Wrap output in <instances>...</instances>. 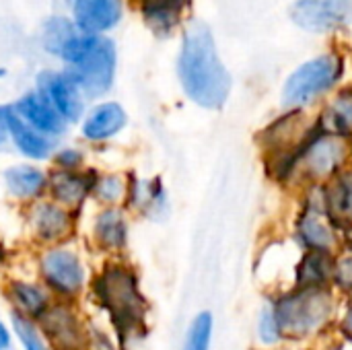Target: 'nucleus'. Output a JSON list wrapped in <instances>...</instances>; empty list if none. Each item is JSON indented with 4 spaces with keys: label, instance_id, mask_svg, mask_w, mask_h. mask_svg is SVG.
<instances>
[{
    "label": "nucleus",
    "instance_id": "obj_1",
    "mask_svg": "<svg viewBox=\"0 0 352 350\" xmlns=\"http://www.w3.org/2000/svg\"><path fill=\"white\" fill-rule=\"evenodd\" d=\"M177 74L186 95L206 109L225 105L231 93V76L223 66L212 33L206 25L194 23L182 43Z\"/></svg>",
    "mask_w": 352,
    "mask_h": 350
},
{
    "label": "nucleus",
    "instance_id": "obj_2",
    "mask_svg": "<svg viewBox=\"0 0 352 350\" xmlns=\"http://www.w3.org/2000/svg\"><path fill=\"white\" fill-rule=\"evenodd\" d=\"M91 289L99 307L109 316L120 344L144 332L146 299L140 291L138 276L128 264L107 262L95 274Z\"/></svg>",
    "mask_w": 352,
    "mask_h": 350
},
{
    "label": "nucleus",
    "instance_id": "obj_3",
    "mask_svg": "<svg viewBox=\"0 0 352 350\" xmlns=\"http://www.w3.org/2000/svg\"><path fill=\"white\" fill-rule=\"evenodd\" d=\"M283 336L303 338L320 332L334 314V299L328 289H299L274 305Z\"/></svg>",
    "mask_w": 352,
    "mask_h": 350
},
{
    "label": "nucleus",
    "instance_id": "obj_4",
    "mask_svg": "<svg viewBox=\"0 0 352 350\" xmlns=\"http://www.w3.org/2000/svg\"><path fill=\"white\" fill-rule=\"evenodd\" d=\"M316 136L318 134L314 126L301 113H291L274 122L264 134V149L270 155L268 165L274 171L289 175L291 171H295L301 153Z\"/></svg>",
    "mask_w": 352,
    "mask_h": 350
},
{
    "label": "nucleus",
    "instance_id": "obj_5",
    "mask_svg": "<svg viewBox=\"0 0 352 350\" xmlns=\"http://www.w3.org/2000/svg\"><path fill=\"white\" fill-rule=\"evenodd\" d=\"M342 74V60L334 54L320 56L299 66L283 89L285 107H301L332 89Z\"/></svg>",
    "mask_w": 352,
    "mask_h": 350
},
{
    "label": "nucleus",
    "instance_id": "obj_6",
    "mask_svg": "<svg viewBox=\"0 0 352 350\" xmlns=\"http://www.w3.org/2000/svg\"><path fill=\"white\" fill-rule=\"evenodd\" d=\"M39 276L43 285L64 301L76 299L85 285H87V272L80 256L64 245L47 248L39 256Z\"/></svg>",
    "mask_w": 352,
    "mask_h": 350
},
{
    "label": "nucleus",
    "instance_id": "obj_7",
    "mask_svg": "<svg viewBox=\"0 0 352 350\" xmlns=\"http://www.w3.org/2000/svg\"><path fill=\"white\" fill-rule=\"evenodd\" d=\"M78 85L85 97H99L107 93L116 76V45L107 37H97L89 54L66 70Z\"/></svg>",
    "mask_w": 352,
    "mask_h": 350
},
{
    "label": "nucleus",
    "instance_id": "obj_8",
    "mask_svg": "<svg viewBox=\"0 0 352 350\" xmlns=\"http://www.w3.org/2000/svg\"><path fill=\"white\" fill-rule=\"evenodd\" d=\"M37 328L52 350H89V334L70 303H52Z\"/></svg>",
    "mask_w": 352,
    "mask_h": 350
},
{
    "label": "nucleus",
    "instance_id": "obj_9",
    "mask_svg": "<svg viewBox=\"0 0 352 350\" xmlns=\"http://www.w3.org/2000/svg\"><path fill=\"white\" fill-rule=\"evenodd\" d=\"M349 155V144L342 136L322 132L301 153L295 169L309 182L336 175Z\"/></svg>",
    "mask_w": 352,
    "mask_h": 350
},
{
    "label": "nucleus",
    "instance_id": "obj_10",
    "mask_svg": "<svg viewBox=\"0 0 352 350\" xmlns=\"http://www.w3.org/2000/svg\"><path fill=\"white\" fill-rule=\"evenodd\" d=\"M37 93H41L50 101V105L62 116L66 124L80 120L85 111V95L66 70L41 72L37 76Z\"/></svg>",
    "mask_w": 352,
    "mask_h": 350
},
{
    "label": "nucleus",
    "instance_id": "obj_11",
    "mask_svg": "<svg viewBox=\"0 0 352 350\" xmlns=\"http://www.w3.org/2000/svg\"><path fill=\"white\" fill-rule=\"evenodd\" d=\"M293 21L307 31H328L352 21V0H299L291 8Z\"/></svg>",
    "mask_w": 352,
    "mask_h": 350
},
{
    "label": "nucleus",
    "instance_id": "obj_12",
    "mask_svg": "<svg viewBox=\"0 0 352 350\" xmlns=\"http://www.w3.org/2000/svg\"><path fill=\"white\" fill-rule=\"evenodd\" d=\"M97 177L99 173L93 169H78V171L54 169L47 175V194L52 202L76 215V210L85 204V200L93 196Z\"/></svg>",
    "mask_w": 352,
    "mask_h": 350
},
{
    "label": "nucleus",
    "instance_id": "obj_13",
    "mask_svg": "<svg viewBox=\"0 0 352 350\" xmlns=\"http://www.w3.org/2000/svg\"><path fill=\"white\" fill-rule=\"evenodd\" d=\"M29 227L37 241L45 245H56L60 241H66L72 235L74 212H70L68 208L52 200H39L31 206Z\"/></svg>",
    "mask_w": 352,
    "mask_h": 350
},
{
    "label": "nucleus",
    "instance_id": "obj_14",
    "mask_svg": "<svg viewBox=\"0 0 352 350\" xmlns=\"http://www.w3.org/2000/svg\"><path fill=\"white\" fill-rule=\"evenodd\" d=\"M31 128H35L37 132H41L47 138H60L66 132V122L62 120V116L50 105V101L37 93V91H29L23 97H19L12 105H10Z\"/></svg>",
    "mask_w": 352,
    "mask_h": 350
},
{
    "label": "nucleus",
    "instance_id": "obj_15",
    "mask_svg": "<svg viewBox=\"0 0 352 350\" xmlns=\"http://www.w3.org/2000/svg\"><path fill=\"white\" fill-rule=\"evenodd\" d=\"M4 120H6L8 138L12 140V144L23 157L31 161H45L54 157L56 140L31 128L12 107H4Z\"/></svg>",
    "mask_w": 352,
    "mask_h": 350
},
{
    "label": "nucleus",
    "instance_id": "obj_16",
    "mask_svg": "<svg viewBox=\"0 0 352 350\" xmlns=\"http://www.w3.org/2000/svg\"><path fill=\"white\" fill-rule=\"evenodd\" d=\"M122 17L120 0H74L72 21L87 35H101Z\"/></svg>",
    "mask_w": 352,
    "mask_h": 350
},
{
    "label": "nucleus",
    "instance_id": "obj_17",
    "mask_svg": "<svg viewBox=\"0 0 352 350\" xmlns=\"http://www.w3.org/2000/svg\"><path fill=\"white\" fill-rule=\"evenodd\" d=\"M128 124L124 107L116 101H105L95 105L82 120L80 134L89 142H105L118 136Z\"/></svg>",
    "mask_w": 352,
    "mask_h": 350
},
{
    "label": "nucleus",
    "instance_id": "obj_18",
    "mask_svg": "<svg viewBox=\"0 0 352 350\" xmlns=\"http://www.w3.org/2000/svg\"><path fill=\"white\" fill-rule=\"evenodd\" d=\"M4 186L12 198L33 202L47 192V173L35 165H12L4 171Z\"/></svg>",
    "mask_w": 352,
    "mask_h": 350
},
{
    "label": "nucleus",
    "instance_id": "obj_19",
    "mask_svg": "<svg viewBox=\"0 0 352 350\" xmlns=\"http://www.w3.org/2000/svg\"><path fill=\"white\" fill-rule=\"evenodd\" d=\"M6 297L14 305V309H16L14 314L23 316L35 324L52 307L50 295L35 283H27V281H10L6 287Z\"/></svg>",
    "mask_w": 352,
    "mask_h": 350
},
{
    "label": "nucleus",
    "instance_id": "obj_20",
    "mask_svg": "<svg viewBox=\"0 0 352 350\" xmlns=\"http://www.w3.org/2000/svg\"><path fill=\"white\" fill-rule=\"evenodd\" d=\"M95 243L105 252H122L128 245V221L116 206L103 208L93 223Z\"/></svg>",
    "mask_w": 352,
    "mask_h": 350
},
{
    "label": "nucleus",
    "instance_id": "obj_21",
    "mask_svg": "<svg viewBox=\"0 0 352 350\" xmlns=\"http://www.w3.org/2000/svg\"><path fill=\"white\" fill-rule=\"evenodd\" d=\"M297 231H299V237L305 243V248L311 252H328L330 254L332 248L336 245V237H334L332 227L326 221V212L314 204H309L307 210L301 215Z\"/></svg>",
    "mask_w": 352,
    "mask_h": 350
},
{
    "label": "nucleus",
    "instance_id": "obj_22",
    "mask_svg": "<svg viewBox=\"0 0 352 350\" xmlns=\"http://www.w3.org/2000/svg\"><path fill=\"white\" fill-rule=\"evenodd\" d=\"M126 200L134 210H140L151 219L163 217L167 212V196L159 179H136L128 184Z\"/></svg>",
    "mask_w": 352,
    "mask_h": 350
},
{
    "label": "nucleus",
    "instance_id": "obj_23",
    "mask_svg": "<svg viewBox=\"0 0 352 350\" xmlns=\"http://www.w3.org/2000/svg\"><path fill=\"white\" fill-rule=\"evenodd\" d=\"M334 266L336 262L328 252L307 250L297 268L299 289H326V285L334 278Z\"/></svg>",
    "mask_w": 352,
    "mask_h": 350
},
{
    "label": "nucleus",
    "instance_id": "obj_24",
    "mask_svg": "<svg viewBox=\"0 0 352 350\" xmlns=\"http://www.w3.org/2000/svg\"><path fill=\"white\" fill-rule=\"evenodd\" d=\"M326 204L336 221L352 223V169L334 175L326 192Z\"/></svg>",
    "mask_w": 352,
    "mask_h": 350
},
{
    "label": "nucleus",
    "instance_id": "obj_25",
    "mask_svg": "<svg viewBox=\"0 0 352 350\" xmlns=\"http://www.w3.org/2000/svg\"><path fill=\"white\" fill-rule=\"evenodd\" d=\"M186 2L188 0H140V8L155 31L167 33L177 25Z\"/></svg>",
    "mask_w": 352,
    "mask_h": 350
},
{
    "label": "nucleus",
    "instance_id": "obj_26",
    "mask_svg": "<svg viewBox=\"0 0 352 350\" xmlns=\"http://www.w3.org/2000/svg\"><path fill=\"white\" fill-rule=\"evenodd\" d=\"M324 128L328 134L349 136L352 134V91L340 93L324 116Z\"/></svg>",
    "mask_w": 352,
    "mask_h": 350
},
{
    "label": "nucleus",
    "instance_id": "obj_27",
    "mask_svg": "<svg viewBox=\"0 0 352 350\" xmlns=\"http://www.w3.org/2000/svg\"><path fill=\"white\" fill-rule=\"evenodd\" d=\"M80 29L74 25V21L64 19V17H54L45 23V33H43V43L45 50L60 56V52L66 47V43L78 33Z\"/></svg>",
    "mask_w": 352,
    "mask_h": 350
},
{
    "label": "nucleus",
    "instance_id": "obj_28",
    "mask_svg": "<svg viewBox=\"0 0 352 350\" xmlns=\"http://www.w3.org/2000/svg\"><path fill=\"white\" fill-rule=\"evenodd\" d=\"M10 326H12L14 336L19 338L21 347L25 350H52L35 322H31V320H27V318H23L19 314H12Z\"/></svg>",
    "mask_w": 352,
    "mask_h": 350
},
{
    "label": "nucleus",
    "instance_id": "obj_29",
    "mask_svg": "<svg viewBox=\"0 0 352 350\" xmlns=\"http://www.w3.org/2000/svg\"><path fill=\"white\" fill-rule=\"evenodd\" d=\"M128 194V184L120 177V175H99L97 177V184H95V190H93V196L105 204L107 208L109 206H118Z\"/></svg>",
    "mask_w": 352,
    "mask_h": 350
},
{
    "label": "nucleus",
    "instance_id": "obj_30",
    "mask_svg": "<svg viewBox=\"0 0 352 350\" xmlns=\"http://www.w3.org/2000/svg\"><path fill=\"white\" fill-rule=\"evenodd\" d=\"M210 338H212V316L208 311H202L196 316V320L192 322L186 334L184 350H208Z\"/></svg>",
    "mask_w": 352,
    "mask_h": 350
},
{
    "label": "nucleus",
    "instance_id": "obj_31",
    "mask_svg": "<svg viewBox=\"0 0 352 350\" xmlns=\"http://www.w3.org/2000/svg\"><path fill=\"white\" fill-rule=\"evenodd\" d=\"M258 336H260V340L264 344H276L283 338V330H280V324H278L274 305L272 307H266L262 311L260 322H258Z\"/></svg>",
    "mask_w": 352,
    "mask_h": 350
},
{
    "label": "nucleus",
    "instance_id": "obj_32",
    "mask_svg": "<svg viewBox=\"0 0 352 350\" xmlns=\"http://www.w3.org/2000/svg\"><path fill=\"white\" fill-rule=\"evenodd\" d=\"M52 159H54L56 169H64V171H78V169H82V163H85V155L72 146L58 149Z\"/></svg>",
    "mask_w": 352,
    "mask_h": 350
},
{
    "label": "nucleus",
    "instance_id": "obj_33",
    "mask_svg": "<svg viewBox=\"0 0 352 350\" xmlns=\"http://www.w3.org/2000/svg\"><path fill=\"white\" fill-rule=\"evenodd\" d=\"M340 289L352 291V256H346L336 262L334 266V278H332Z\"/></svg>",
    "mask_w": 352,
    "mask_h": 350
},
{
    "label": "nucleus",
    "instance_id": "obj_34",
    "mask_svg": "<svg viewBox=\"0 0 352 350\" xmlns=\"http://www.w3.org/2000/svg\"><path fill=\"white\" fill-rule=\"evenodd\" d=\"M10 347V330L0 322V350H6Z\"/></svg>",
    "mask_w": 352,
    "mask_h": 350
},
{
    "label": "nucleus",
    "instance_id": "obj_35",
    "mask_svg": "<svg viewBox=\"0 0 352 350\" xmlns=\"http://www.w3.org/2000/svg\"><path fill=\"white\" fill-rule=\"evenodd\" d=\"M8 140V130H6V120H4V107H0V146Z\"/></svg>",
    "mask_w": 352,
    "mask_h": 350
},
{
    "label": "nucleus",
    "instance_id": "obj_36",
    "mask_svg": "<svg viewBox=\"0 0 352 350\" xmlns=\"http://www.w3.org/2000/svg\"><path fill=\"white\" fill-rule=\"evenodd\" d=\"M342 328H344V332L349 334L352 338V307L349 309V314L344 316V322H342Z\"/></svg>",
    "mask_w": 352,
    "mask_h": 350
},
{
    "label": "nucleus",
    "instance_id": "obj_37",
    "mask_svg": "<svg viewBox=\"0 0 352 350\" xmlns=\"http://www.w3.org/2000/svg\"><path fill=\"white\" fill-rule=\"evenodd\" d=\"M2 258H4V250L0 248V262H2Z\"/></svg>",
    "mask_w": 352,
    "mask_h": 350
}]
</instances>
